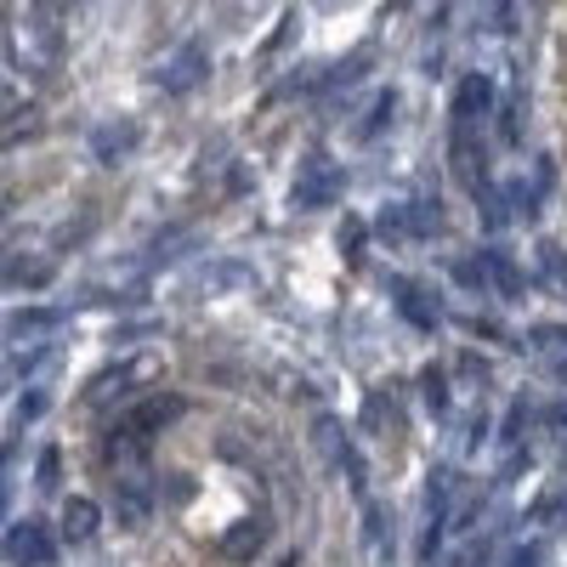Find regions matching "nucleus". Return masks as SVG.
Instances as JSON below:
<instances>
[{
    "mask_svg": "<svg viewBox=\"0 0 567 567\" xmlns=\"http://www.w3.org/2000/svg\"><path fill=\"white\" fill-rule=\"evenodd\" d=\"M261 539H267V523H245L239 534H227V539H221V556H227V561H245V556L261 550Z\"/></svg>",
    "mask_w": 567,
    "mask_h": 567,
    "instance_id": "obj_5",
    "label": "nucleus"
},
{
    "mask_svg": "<svg viewBox=\"0 0 567 567\" xmlns=\"http://www.w3.org/2000/svg\"><path fill=\"white\" fill-rule=\"evenodd\" d=\"M539 556H545L539 545H523V550H516V556H511V567H539Z\"/></svg>",
    "mask_w": 567,
    "mask_h": 567,
    "instance_id": "obj_8",
    "label": "nucleus"
},
{
    "mask_svg": "<svg viewBox=\"0 0 567 567\" xmlns=\"http://www.w3.org/2000/svg\"><path fill=\"white\" fill-rule=\"evenodd\" d=\"M131 136H136L131 125H120V131H114V125H103L97 136H91V148H97V159H120V154L131 148Z\"/></svg>",
    "mask_w": 567,
    "mask_h": 567,
    "instance_id": "obj_6",
    "label": "nucleus"
},
{
    "mask_svg": "<svg viewBox=\"0 0 567 567\" xmlns=\"http://www.w3.org/2000/svg\"><path fill=\"white\" fill-rule=\"evenodd\" d=\"M7 556H12V567H58V539L40 523H18L7 534Z\"/></svg>",
    "mask_w": 567,
    "mask_h": 567,
    "instance_id": "obj_2",
    "label": "nucleus"
},
{
    "mask_svg": "<svg viewBox=\"0 0 567 567\" xmlns=\"http://www.w3.org/2000/svg\"><path fill=\"white\" fill-rule=\"evenodd\" d=\"M199 74H205V45H182V52L165 63L159 85H165V91H187V85H194Z\"/></svg>",
    "mask_w": 567,
    "mask_h": 567,
    "instance_id": "obj_4",
    "label": "nucleus"
},
{
    "mask_svg": "<svg viewBox=\"0 0 567 567\" xmlns=\"http://www.w3.org/2000/svg\"><path fill=\"white\" fill-rule=\"evenodd\" d=\"M425 403H432L437 414H443V403H449V398H443V381H437V374H425Z\"/></svg>",
    "mask_w": 567,
    "mask_h": 567,
    "instance_id": "obj_7",
    "label": "nucleus"
},
{
    "mask_svg": "<svg viewBox=\"0 0 567 567\" xmlns=\"http://www.w3.org/2000/svg\"><path fill=\"white\" fill-rule=\"evenodd\" d=\"M341 194V171L329 165L323 154H312L307 165H301V176H296V187H290V199H296V210H318V205H329Z\"/></svg>",
    "mask_w": 567,
    "mask_h": 567,
    "instance_id": "obj_1",
    "label": "nucleus"
},
{
    "mask_svg": "<svg viewBox=\"0 0 567 567\" xmlns=\"http://www.w3.org/2000/svg\"><path fill=\"white\" fill-rule=\"evenodd\" d=\"M40 483H45V488L58 483V454H45V460H40Z\"/></svg>",
    "mask_w": 567,
    "mask_h": 567,
    "instance_id": "obj_9",
    "label": "nucleus"
},
{
    "mask_svg": "<svg viewBox=\"0 0 567 567\" xmlns=\"http://www.w3.org/2000/svg\"><path fill=\"white\" fill-rule=\"evenodd\" d=\"M97 523H103L97 499H85V494H69V505H63V539H69V545H85V539H97Z\"/></svg>",
    "mask_w": 567,
    "mask_h": 567,
    "instance_id": "obj_3",
    "label": "nucleus"
}]
</instances>
